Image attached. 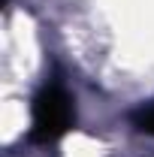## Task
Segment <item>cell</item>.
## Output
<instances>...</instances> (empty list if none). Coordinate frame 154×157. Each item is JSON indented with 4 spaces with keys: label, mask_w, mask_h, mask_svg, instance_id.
<instances>
[{
    "label": "cell",
    "mask_w": 154,
    "mask_h": 157,
    "mask_svg": "<svg viewBox=\"0 0 154 157\" xmlns=\"http://www.w3.org/2000/svg\"><path fill=\"white\" fill-rule=\"evenodd\" d=\"M76 121L73 112V100L60 85H45L33 100V127H30V139L33 142H58Z\"/></svg>",
    "instance_id": "1"
},
{
    "label": "cell",
    "mask_w": 154,
    "mask_h": 157,
    "mask_svg": "<svg viewBox=\"0 0 154 157\" xmlns=\"http://www.w3.org/2000/svg\"><path fill=\"white\" fill-rule=\"evenodd\" d=\"M133 121H136V127H139L142 133H151V136H154V103L145 106V109H139Z\"/></svg>",
    "instance_id": "2"
}]
</instances>
